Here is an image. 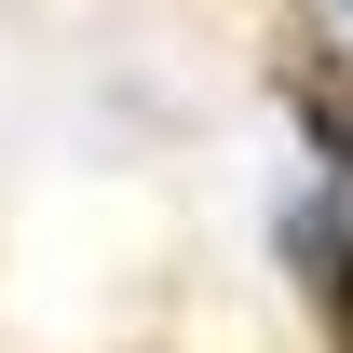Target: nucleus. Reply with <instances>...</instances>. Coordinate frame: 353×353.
I'll use <instances>...</instances> for the list:
<instances>
[{
	"label": "nucleus",
	"instance_id": "nucleus-3",
	"mask_svg": "<svg viewBox=\"0 0 353 353\" xmlns=\"http://www.w3.org/2000/svg\"><path fill=\"white\" fill-rule=\"evenodd\" d=\"M340 14H353V0H340Z\"/></svg>",
	"mask_w": 353,
	"mask_h": 353
},
{
	"label": "nucleus",
	"instance_id": "nucleus-1",
	"mask_svg": "<svg viewBox=\"0 0 353 353\" xmlns=\"http://www.w3.org/2000/svg\"><path fill=\"white\" fill-rule=\"evenodd\" d=\"M272 259H285V285L312 299L326 353H353V190H340V176H312L299 204L272 218Z\"/></svg>",
	"mask_w": 353,
	"mask_h": 353
},
{
	"label": "nucleus",
	"instance_id": "nucleus-2",
	"mask_svg": "<svg viewBox=\"0 0 353 353\" xmlns=\"http://www.w3.org/2000/svg\"><path fill=\"white\" fill-rule=\"evenodd\" d=\"M272 82H285V109H299L312 163H326V176L353 190V68H340L326 41H285V54H272Z\"/></svg>",
	"mask_w": 353,
	"mask_h": 353
}]
</instances>
